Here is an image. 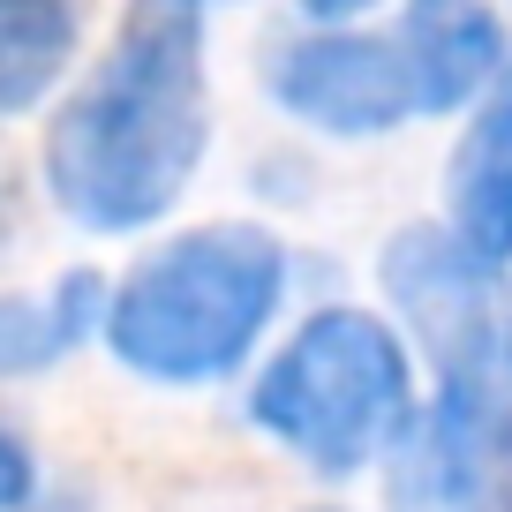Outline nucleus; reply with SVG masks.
<instances>
[{
  "instance_id": "nucleus-8",
  "label": "nucleus",
  "mask_w": 512,
  "mask_h": 512,
  "mask_svg": "<svg viewBox=\"0 0 512 512\" xmlns=\"http://www.w3.org/2000/svg\"><path fill=\"white\" fill-rule=\"evenodd\" d=\"M445 204H452V234L467 249L490 264H512V61L475 98V121H467L445 174Z\"/></svg>"
},
{
  "instance_id": "nucleus-10",
  "label": "nucleus",
  "mask_w": 512,
  "mask_h": 512,
  "mask_svg": "<svg viewBox=\"0 0 512 512\" xmlns=\"http://www.w3.org/2000/svg\"><path fill=\"white\" fill-rule=\"evenodd\" d=\"M91 309H98L91 272H76L53 302H0V369H38V362H53L68 339H83Z\"/></svg>"
},
{
  "instance_id": "nucleus-12",
  "label": "nucleus",
  "mask_w": 512,
  "mask_h": 512,
  "mask_svg": "<svg viewBox=\"0 0 512 512\" xmlns=\"http://www.w3.org/2000/svg\"><path fill=\"white\" fill-rule=\"evenodd\" d=\"M302 8H309L317 23H354L362 8H377V0H302Z\"/></svg>"
},
{
  "instance_id": "nucleus-11",
  "label": "nucleus",
  "mask_w": 512,
  "mask_h": 512,
  "mask_svg": "<svg viewBox=\"0 0 512 512\" xmlns=\"http://www.w3.org/2000/svg\"><path fill=\"white\" fill-rule=\"evenodd\" d=\"M31 497V460H23V445L8 430H0V505H23Z\"/></svg>"
},
{
  "instance_id": "nucleus-2",
  "label": "nucleus",
  "mask_w": 512,
  "mask_h": 512,
  "mask_svg": "<svg viewBox=\"0 0 512 512\" xmlns=\"http://www.w3.org/2000/svg\"><path fill=\"white\" fill-rule=\"evenodd\" d=\"M279 287H287V249L264 226H196L128 272L106 309V339L128 369L159 384H204L256 347V332L279 309Z\"/></svg>"
},
{
  "instance_id": "nucleus-3",
  "label": "nucleus",
  "mask_w": 512,
  "mask_h": 512,
  "mask_svg": "<svg viewBox=\"0 0 512 512\" xmlns=\"http://www.w3.org/2000/svg\"><path fill=\"white\" fill-rule=\"evenodd\" d=\"M249 415L309 467L347 475L407 430L415 369L392 324H377L369 309H324L272 354V369L249 392Z\"/></svg>"
},
{
  "instance_id": "nucleus-7",
  "label": "nucleus",
  "mask_w": 512,
  "mask_h": 512,
  "mask_svg": "<svg viewBox=\"0 0 512 512\" xmlns=\"http://www.w3.org/2000/svg\"><path fill=\"white\" fill-rule=\"evenodd\" d=\"M392 38L407 53L415 113H460L505 68V23L482 0H407V16H400Z\"/></svg>"
},
{
  "instance_id": "nucleus-6",
  "label": "nucleus",
  "mask_w": 512,
  "mask_h": 512,
  "mask_svg": "<svg viewBox=\"0 0 512 512\" xmlns=\"http://www.w3.org/2000/svg\"><path fill=\"white\" fill-rule=\"evenodd\" d=\"M272 91L287 113L332 128V136H377V128L415 113V83H407V53L384 31H317L302 46L279 53Z\"/></svg>"
},
{
  "instance_id": "nucleus-4",
  "label": "nucleus",
  "mask_w": 512,
  "mask_h": 512,
  "mask_svg": "<svg viewBox=\"0 0 512 512\" xmlns=\"http://www.w3.org/2000/svg\"><path fill=\"white\" fill-rule=\"evenodd\" d=\"M384 294L400 302L415 339L437 354L452 392L512 400V287L460 234H400L384 249Z\"/></svg>"
},
{
  "instance_id": "nucleus-9",
  "label": "nucleus",
  "mask_w": 512,
  "mask_h": 512,
  "mask_svg": "<svg viewBox=\"0 0 512 512\" xmlns=\"http://www.w3.org/2000/svg\"><path fill=\"white\" fill-rule=\"evenodd\" d=\"M83 38V0H0V113H23L61 83Z\"/></svg>"
},
{
  "instance_id": "nucleus-1",
  "label": "nucleus",
  "mask_w": 512,
  "mask_h": 512,
  "mask_svg": "<svg viewBox=\"0 0 512 512\" xmlns=\"http://www.w3.org/2000/svg\"><path fill=\"white\" fill-rule=\"evenodd\" d=\"M204 159V0H128L121 38L61 106L46 181L91 234H128L174 211Z\"/></svg>"
},
{
  "instance_id": "nucleus-5",
  "label": "nucleus",
  "mask_w": 512,
  "mask_h": 512,
  "mask_svg": "<svg viewBox=\"0 0 512 512\" xmlns=\"http://www.w3.org/2000/svg\"><path fill=\"white\" fill-rule=\"evenodd\" d=\"M392 512H512V400L452 392L392 437Z\"/></svg>"
}]
</instances>
